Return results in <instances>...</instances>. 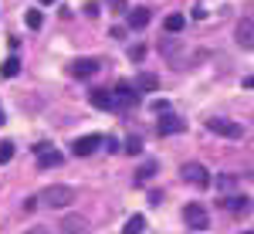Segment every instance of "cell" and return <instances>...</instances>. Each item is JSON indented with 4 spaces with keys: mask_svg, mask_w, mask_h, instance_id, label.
<instances>
[{
    "mask_svg": "<svg viewBox=\"0 0 254 234\" xmlns=\"http://www.w3.org/2000/svg\"><path fill=\"white\" fill-rule=\"evenodd\" d=\"M75 197H78V194H75V187H68V183H51V187L41 190L38 200H44L48 207H68Z\"/></svg>",
    "mask_w": 254,
    "mask_h": 234,
    "instance_id": "cell-1",
    "label": "cell"
},
{
    "mask_svg": "<svg viewBox=\"0 0 254 234\" xmlns=\"http://www.w3.org/2000/svg\"><path fill=\"white\" fill-rule=\"evenodd\" d=\"M180 176H183L190 187H196V190H207V187H210V173H207L203 163H183Z\"/></svg>",
    "mask_w": 254,
    "mask_h": 234,
    "instance_id": "cell-2",
    "label": "cell"
},
{
    "mask_svg": "<svg viewBox=\"0 0 254 234\" xmlns=\"http://www.w3.org/2000/svg\"><path fill=\"white\" fill-rule=\"evenodd\" d=\"M183 221H187V228H193V231L210 228V214H207L203 204H187V207H183Z\"/></svg>",
    "mask_w": 254,
    "mask_h": 234,
    "instance_id": "cell-3",
    "label": "cell"
},
{
    "mask_svg": "<svg viewBox=\"0 0 254 234\" xmlns=\"http://www.w3.org/2000/svg\"><path fill=\"white\" fill-rule=\"evenodd\" d=\"M207 129L214 133V136H227V139H241V122H234V119H210L207 122Z\"/></svg>",
    "mask_w": 254,
    "mask_h": 234,
    "instance_id": "cell-4",
    "label": "cell"
},
{
    "mask_svg": "<svg viewBox=\"0 0 254 234\" xmlns=\"http://www.w3.org/2000/svg\"><path fill=\"white\" fill-rule=\"evenodd\" d=\"M98 146H102V136H98V133H88V136H78L71 143V153L75 156H92Z\"/></svg>",
    "mask_w": 254,
    "mask_h": 234,
    "instance_id": "cell-5",
    "label": "cell"
},
{
    "mask_svg": "<svg viewBox=\"0 0 254 234\" xmlns=\"http://www.w3.org/2000/svg\"><path fill=\"white\" fill-rule=\"evenodd\" d=\"M183 129H187V119L170 116V112L156 122V133H159V136H176V133H183Z\"/></svg>",
    "mask_w": 254,
    "mask_h": 234,
    "instance_id": "cell-6",
    "label": "cell"
},
{
    "mask_svg": "<svg viewBox=\"0 0 254 234\" xmlns=\"http://www.w3.org/2000/svg\"><path fill=\"white\" fill-rule=\"evenodd\" d=\"M139 102V92L136 88H132V85H126V81H122V85H119L116 88V95H112V109H126V105H136Z\"/></svg>",
    "mask_w": 254,
    "mask_h": 234,
    "instance_id": "cell-7",
    "label": "cell"
},
{
    "mask_svg": "<svg viewBox=\"0 0 254 234\" xmlns=\"http://www.w3.org/2000/svg\"><path fill=\"white\" fill-rule=\"evenodd\" d=\"M58 228H61L58 234H88V221H85V217H78V214H68Z\"/></svg>",
    "mask_w": 254,
    "mask_h": 234,
    "instance_id": "cell-8",
    "label": "cell"
},
{
    "mask_svg": "<svg viewBox=\"0 0 254 234\" xmlns=\"http://www.w3.org/2000/svg\"><path fill=\"white\" fill-rule=\"evenodd\" d=\"M132 88H136V92H156V88H159V78L153 75V72H139L136 81H132Z\"/></svg>",
    "mask_w": 254,
    "mask_h": 234,
    "instance_id": "cell-9",
    "label": "cell"
},
{
    "mask_svg": "<svg viewBox=\"0 0 254 234\" xmlns=\"http://www.w3.org/2000/svg\"><path fill=\"white\" fill-rule=\"evenodd\" d=\"M64 163V156L58 153V150H44V153H38V170H51V166H61Z\"/></svg>",
    "mask_w": 254,
    "mask_h": 234,
    "instance_id": "cell-10",
    "label": "cell"
},
{
    "mask_svg": "<svg viewBox=\"0 0 254 234\" xmlns=\"http://www.w3.org/2000/svg\"><path fill=\"white\" fill-rule=\"evenodd\" d=\"M98 72V61L95 58H78L75 65H71V75L75 78H88V75H95Z\"/></svg>",
    "mask_w": 254,
    "mask_h": 234,
    "instance_id": "cell-11",
    "label": "cell"
},
{
    "mask_svg": "<svg viewBox=\"0 0 254 234\" xmlns=\"http://www.w3.org/2000/svg\"><path fill=\"white\" fill-rule=\"evenodd\" d=\"M254 24H251V17H244L241 20V27H237V44H241V48H251L254 44Z\"/></svg>",
    "mask_w": 254,
    "mask_h": 234,
    "instance_id": "cell-12",
    "label": "cell"
},
{
    "mask_svg": "<svg viewBox=\"0 0 254 234\" xmlns=\"http://www.w3.org/2000/svg\"><path fill=\"white\" fill-rule=\"evenodd\" d=\"M146 24H149V10H146V7H136V10H129V27H132V31H142Z\"/></svg>",
    "mask_w": 254,
    "mask_h": 234,
    "instance_id": "cell-13",
    "label": "cell"
},
{
    "mask_svg": "<svg viewBox=\"0 0 254 234\" xmlns=\"http://www.w3.org/2000/svg\"><path fill=\"white\" fill-rule=\"evenodd\" d=\"M88 98H92L95 109H112V92H105V88H95Z\"/></svg>",
    "mask_w": 254,
    "mask_h": 234,
    "instance_id": "cell-14",
    "label": "cell"
},
{
    "mask_svg": "<svg viewBox=\"0 0 254 234\" xmlns=\"http://www.w3.org/2000/svg\"><path fill=\"white\" fill-rule=\"evenodd\" d=\"M142 231H146V217L142 214H132L126 221V228H122V234H142Z\"/></svg>",
    "mask_w": 254,
    "mask_h": 234,
    "instance_id": "cell-15",
    "label": "cell"
},
{
    "mask_svg": "<svg viewBox=\"0 0 254 234\" xmlns=\"http://www.w3.org/2000/svg\"><path fill=\"white\" fill-rule=\"evenodd\" d=\"M227 207H231V211H234V214H244V211H248V207H251V197H227Z\"/></svg>",
    "mask_w": 254,
    "mask_h": 234,
    "instance_id": "cell-16",
    "label": "cell"
},
{
    "mask_svg": "<svg viewBox=\"0 0 254 234\" xmlns=\"http://www.w3.org/2000/svg\"><path fill=\"white\" fill-rule=\"evenodd\" d=\"M17 72H20V61L14 58V55H10V58L0 65V75H3V78H17Z\"/></svg>",
    "mask_w": 254,
    "mask_h": 234,
    "instance_id": "cell-17",
    "label": "cell"
},
{
    "mask_svg": "<svg viewBox=\"0 0 254 234\" xmlns=\"http://www.w3.org/2000/svg\"><path fill=\"white\" fill-rule=\"evenodd\" d=\"M156 166H159L156 159H149V163H142V166H139V173H136V180H139V183H146L149 176L156 173Z\"/></svg>",
    "mask_w": 254,
    "mask_h": 234,
    "instance_id": "cell-18",
    "label": "cell"
},
{
    "mask_svg": "<svg viewBox=\"0 0 254 234\" xmlns=\"http://www.w3.org/2000/svg\"><path fill=\"white\" fill-rule=\"evenodd\" d=\"M183 24H187L183 14H170V17H166V31H170V34H180V31H183Z\"/></svg>",
    "mask_w": 254,
    "mask_h": 234,
    "instance_id": "cell-19",
    "label": "cell"
},
{
    "mask_svg": "<svg viewBox=\"0 0 254 234\" xmlns=\"http://www.w3.org/2000/svg\"><path fill=\"white\" fill-rule=\"evenodd\" d=\"M122 150H126L129 156H139V153H142V139H139V136H129V139H126V146H122Z\"/></svg>",
    "mask_w": 254,
    "mask_h": 234,
    "instance_id": "cell-20",
    "label": "cell"
},
{
    "mask_svg": "<svg viewBox=\"0 0 254 234\" xmlns=\"http://www.w3.org/2000/svg\"><path fill=\"white\" fill-rule=\"evenodd\" d=\"M10 159H14V143L3 139V143H0V163H10Z\"/></svg>",
    "mask_w": 254,
    "mask_h": 234,
    "instance_id": "cell-21",
    "label": "cell"
},
{
    "mask_svg": "<svg viewBox=\"0 0 254 234\" xmlns=\"http://www.w3.org/2000/svg\"><path fill=\"white\" fill-rule=\"evenodd\" d=\"M41 24H44V17H41V10H27V27H31V31H38Z\"/></svg>",
    "mask_w": 254,
    "mask_h": 234,
    "instance_id": "cell-22",
    "label": "cell"
},
{
    "mask_svg": "<svg viewBox=\"0 0 254 234\" xmlns=\"http://www.w3.org/2000/svg\"><path fill=\"white\" fill-rule=\"evenodd\" d=\"M149 109H153L156 116H166V112H170V102H163V98H156V102H153Z\"/></svg>",
    "mask_w": 254,
    "mask_h": 234,
    "instance_id": "cell-23",
    "label": "cell"
},
{
    "mask_svg": "<svg viewBox=\"0 0 254 234\" xmlns=\"http://www.w3.org/2000/svg\"><path fill=\"white\" fill-rule=\"evenodd\" d=\"M105 150H109V153H116V150H119V139L116 136H105Z\"/></svg>",
    "mask_w": 254,
    "mask_h": 234,
    "instance_id": "cell-24",
    "label": "cell"
},
{
    "mask_svg": "<svg viewBox=\"0 0 254 234\" xmlns=\"http://www.w3.org/2000/svg\"><path fill=\"white\" fill-rule=\"evenodd\" d=\"M24 234H51V231H44V228H24Z\"/></svg>",
    "mask_w": 254,
    "mask_h": 234,
    "instance_id": "cell-25",
    "label": "cell"
},
{
    "mask_svg": "<svg viewBox=\"0 0 254 234\" xmlns=\"http://www.w3.org/2000/svg\"><path fill=\"white\" fill-rule=\"evenodd\" d=\"M3 122H7V119H3V109H0V126H3Z\"/></svg>",
    "mask_w": 254,
    "mask_h": 234,
    "instance_id": "cell-26",
    "label": "cell"
},
{
    "mask_svg": "<svg viewBox=\"0 0 254 234\" xmlns=\"http://www.w3.org/2000/svg\"><path fill=\"white\" fill-rule=\"evenodd\" d=\"M41 3H55V0H41Z\"/></svg>",
    "mask_w": 254,
    "mask_h": 234,
    "instance_id": "cell-27",
    "label": "cell"
},
{
    "mask_svg": "<svg viewBox=\"0 0 254 234\" xmlns=\"http://www.w3.org/2000/svg\"><path fill=\"white\" fill-rule=\"evenodd\" d=\"M241 234H251V231H241Z\"/></svg>",
    "mask_w": 254,
    "mask_h": 234,
    "instance_id": "cell-28",
    "label": "cell"
}]
</instances>
